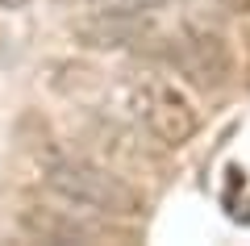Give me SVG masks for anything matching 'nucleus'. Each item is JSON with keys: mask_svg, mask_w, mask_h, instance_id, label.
<instances>
[{"mask_svg": "<svg viewBox=\"0 0 250 246\" xmlns=\"http://www.w3.org/2000/svg\"><path fill=\"white\" fill-rule=\"evenodd\" d=\"M163 54H167L179 67V75H188L196 88H221L225 79L233 75L229 46H225L213 29H200V25H184L179 34H171L167 46H163Z\"/></svg>", "mask_w": 250, "mask_h": 246, "instance_id": "7ed1b4c3", "label": "nucleus"}, {"mask_svg": "<svg viewBox=\"0 0 250 246\" xmlns=\"http://www.w3.org/2000/svg\"><path fill=\"white\" fill-rule=\"evenodd\" d=\"M100 9H117V13H138V17H150L159 13L167 0H96Z\"/></svg>", "mask_w": 250, "mask_h": 246, "instance_id": "423d86ee", "label": "nucleus"}, {"mask_svg": "<svg viewBox=\"0 0 250 246\" xmlns=\"http://www.w3.org/2000/svg\"><path fill=\"white\" fill-rule=\"evenodd\" d=\"M71 38L88 50H129V46L154 42V29L138 13H117V9H92L88 17L71 21Z\"/></svg>", "mask_w": 250, "mask_h": 246, "instance_id": "20e7f679", "label": "nucleus"}, {"mask_svg": "<svg viewBox=\"0 0 250 246\" xmlns=\"http://www.w3.org/2000/svg\"><path fill=\"white\" fill-rule=\"evenodd\" d=\"M42 176H46V188L54 196H62L67 204L108 213V217H138L142 213V196L134 188L83 155H50Z\"/></svg>", "mask_w": 250, "mask_h": 246, "instance_id": "f257e3e1", "label": "nucleus"}, {"mask_svg": "<svg viewBox=\"0 0 250 246\" xmlns=\"http://www.w3.org/2000/svg\"><path fill=\"white\" fill-rule=\"evenodd\" d=\"M21 229L38 242H96V229L83 225V221L67 217L59 209H42V204H25L21 209Z\"/></svg>", "mask_w": 250, "mask_h": 246, "instance_id": "39448f33", "label": "nucleus"}, {"mask_svg": "<svg viewBox=\"0 0 250 246\" xmlns=\"http://www.w3.org/2000/svg\"><path fill=\"white\" fill-rule=\"evenodd\" d=\"M29 0H0V9H9V13H17V9H25Z\"/></svg>", "mask_w": 250, "mask_h": 246, "instance_id": "0eeeda50", "label": "nucleus"}, {"mask_svg": "<svg viewBox=\"0 0 250 246\" xmlns=\"http://www.w3.org/2000/svg\"><path fill=\"white\" fill-rule=\"evenodd\" d=\"M125 96H129L134 117L163 142V146H184V142H192L200 117H196V109H192V100H188L175 84H167V79H134V84L125 88Z\"/></svg>", "mask_w": 250, "mask_h": 246, "instance_id": "f03ea898", "label": "nucleus"}]
</instances>
